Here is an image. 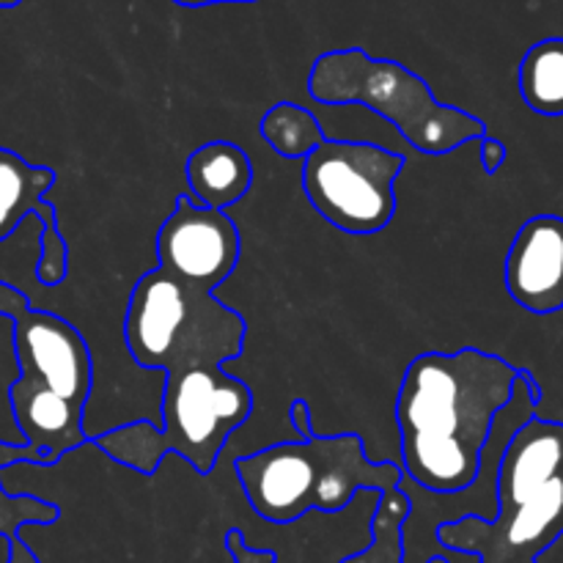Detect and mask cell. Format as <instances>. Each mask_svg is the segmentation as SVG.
Here are the masks:
<instances>
[{"instance_id": "obj_5", "label": "cell", "mask_w": 563, "mask_h": 563, "mask_svg": "<svg viewBox=\"0 0 563 563\" xmlns=\"http://www.w3.org/2000/svg\"><path fill=\"white\" fill-rule=\"evenodd\" d=\"M563 533V423L533 416L515 432L498 471L495 520L462 517L438 542L478 563H539Z\"/></svg>"}, {"instance_id": "obj_9", "label": "cell", "mask_w": 563, "mask_h": 563, "mask_svg": "<svg viewBox=\"0 0 563 563\" xmlns=\"http://www.w3.org/2000/svg\"><path fill=\"white\" fill-rule=\"evenodd\" d=\"M55 170L31 165L16 152L0 148V242L9 240L27 214L42 220V256L36 264L38 284L55 289L69 273V247L58 229V209L47 201L55 187Z\"/></svg>"}, {"instance_id": "obj_18", "label": "cell", "mask_w": 563, "mask_h": 563, "mask_svg": "<svg viewBox=\"0 0 563 563\" xmlns=\"http://www.w3.org/2000/svg\"><path fill=\"white\" fill-rule=\"evenodd\" d=\"M22 0H0V9H14V5H20Z\"/></svg>"}, {"instance_id": "obj_13", "label": "cell", "mask_w": 563, "mask_h": 563, "mask_svg": "<svg viewBox=\"0 0 563 563\" xmlns=\"http://www.w3.org/2000/svg\"><path fill=\"white\" fill-rule=\"evenodd\" d=\"M520 93L533 113L563 115V38H544L520 64Z\"/></svg>"}, {"instance_id": "obj_7", "label": "cell", "mask_w": 563, "mask_h": 563, "mask_svg": "<svg viewBox=\"0 0 563 563\" xmlns=\"http://www.w3.org/2000/svg\"><path fill=\"white\" fill-rule=\"evenodd\" d=\"M405 157L377 143L324 137L302 159V190L311 207L352 236L379 234L396 214V179Z\"/></svg>"}, {"instance_id": "obj_1", "label": "cell", "mask_w": 563, "mask_h": 563, "mask_svg": "<svg viewBox=\"0 0 563 563\" xmlns=\"http://www.w3.org/2000/svg\"><path fill=\"white\" fill-rule=\"evenodd\" d=\"M245 333V319L234 308L214 295H198L179 333L152 363L163 372L159 429L148 421L124 423L91 443L137 476H152L168 454L209 476L253 412L251 388L223 372L242 352Z\"/></svg>"}, {"instance_id": "obj_15", "label": "cell", "mask_w": 563, "mask_h": 563, "mask_svg": "<svg viewBox=\"0 0 563 563\" xmlns=\"http://www.w3.org/2000/svg\"><path fill=\"white\" fill-rule=\"evenodd\" d=\"M478 143H482V165H484V170H487L489 176L498 174L500 165L506 163V146L500 141H495V137H489V135H484Z\"/></svg>"}, {"instance_id": "obj_11", "label": "cell", "mask_w": 563, "mask_h": 563, "mask_svg": "<svg viewBox=\"0 0 563 563\" xmlns=\"http://www.w3.org/2000/svg\"><path fill=\"white\" fill-rule=\"evenodd\" d=\"M185 179L198 207L225 212L251 190L253 163L245 148L236 143L209 141L187 157Z\"/></svg>"}, {"instance_id": "obj_2", "label": "cell", "mask_w": 563, "mask_h": 563, "mask_svg": "<svg viewBox=\"0 0 563 563\" xmlns=\"http://www.w3.org/2000/svg\"><path fill=\"white\" fill-rule=\"evenodd\" d=\"M520 372L473 346L418 355L405 368L396 396L401 473L429 493L471 487L495 418L511 401Z\"/></svg>"}, {"instance_id": "obj_6", "label": "cell", "mask_w": 563, "mask_h": 563, "mask_svg": "<svg viewBox=\"0 0 563 563\" xmlns=\"http://www.w3.org/2000/svg\"><path fill=\"white\" fill-rule=\"evenodd\" d=\"M308 93L322 104H363L399 130L416 152L451 154L487 135L473 113L434 99L423 77L399 60L374 58L366 49H330L308 75Z\"/></svg>"}, {"instance_id": "obj_8", "label": "cell", "mask_w": 563, "mask_h": 563, "mask_svg": "<svg viewBox=\"0 0 563 563\" xmlns=\"http://www.w3.org/2000/svg\"><path fill=\"white\" fill-rule=\"evenodd\" d=\"M240 262V229L220 209L198 207L190 196L176 198L157 231V269L187 289L214 295Z\"/></svg>"}, {"instance_id": "obj_10", "label": "cell", "mask_w": 563, "mask_h": 563, "mask_svg": "<svg viewBox=\"0 0 563 563\" xmlns=\"http://www.w3.org/2000/svg\"><path fill=\"white\" fill-rule=\"evenodd\" d=\"M506 291L526 311L548 317L563 308V218L537 214L506 253Z\"/></svg>"}, {"instance_id": "obj_3", "label": "cell", "mask_w": 563, "mask_h": 563, "mask_svg": "<svg viewBox=\"0 0 563 563\" xmlns=\"http://www.w3.org/2000/svg\"><path fill=\"white\" fill-rule=\"evenodd\" d=\"M0 317L11 322L16 379L9 385L11 421L33 467H53L88 443L82 416L93 388V361L69 319L33 308L22 291L0 284Z\"/></svg>"}, {"instance_id": "obj_16", "label": "cell", "mask_w": 563, "mask_h": 563, "mask_svg": "<svg viewBox=\"0 0 563 563\" xmlns=\"http://www.w3.org/2000/svg\"><path fill=\"white\" fill-rule=\"evenodd\" d=\"M9 563H42L38 555L33 553L31 544L20 537H11V548H9Z\"/></svg>"}, {"instance_id": "obj_12", "label": "cell", "mask_w": 563, "mask_h": 563, "mask_svg": "<svg viewBox=\"0 0 563 563\" xmlns=\"http://www.w3.org/2000/svg\"><path fill=\"white\" fill-rule=\"evenodd\" d=\"M407 511H410V504L399 487L379 495L377 511L372 517V544L344 563H401V522ZM225 553L234 563H275L273 550H251L240 531H229Z\"/></svg>"}, {"instance_id": "obj_14", "label": "cell", "mask_w": 563, "mask_h": 563, "mask_svg": "<svg viewBox=\"0 0 563 563\" xmlns=\"http://www.w3.org/2000/svg\"><path fill=\"white\" fill-rule=\"evenodd\" d=\"M262 137L280 157L306 159L324 141V130L311 110L295 102H278L264 113Z\"/></svg>"}, {"instance_id": "obj_4", "label": "cell", "mask_w": 563, "mask_h": 563, "mask_svg": "<svg viewBox=\"0 0 563 563\" xmlns=\"http://www.w3.org/2000/svg\"><path fill=\"white\" fill-rule=\"evenodd\" d=\"M295 438L234 460L247 509L269 526H291L308 515H339L366 489L388 493L401 482L399 462H368L357 434L322 438L311 427V407H289Z\"/></svg>"}, {"instance_id": "obj_17", "label": "cell", "mask_w": 563, "mask_h": 563, "mask_svg": "<svg viewBox=\"0 0 563 563\" xmlns=\"http://www.w3.org/2000/svg\"><path fill=\"white\" fill-rule=\"evenodd\" d=\"M174 3L187 5V9H201V5H212V3H253V0H174Z\"/></svg>"}]
</instances>
